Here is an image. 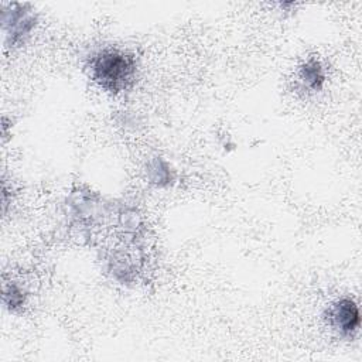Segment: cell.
Returning <instances> with one entry per match:
<instances>
[{"label":"cell","instance_id":"obj_1","mask_svg":"<svg viewBox=\"0 0 362 362\" xmlns=\"http://www.w3.org/2000/svg\"><path fill=\"white\" fill-rule=\"evenodd\" d=\"M89 78L103 90L113 95L130 89L136 81V57L119 48H102L88 58Z\"/></svg>","mask_w":362,"mask_h":362},{"label":"cell","instance_id":"obj_2","mask_svg":"<svg viewBox=\"0 0 362 362\" xmlns=\"http://www.w3.org/2000/svg\"><path fill=\"white\" fill-rule=\"evenodd\" d=\"M324 318L329 328L344 338H352L361 325L359 308L351 298H339L334 301L327 308Z\"/></svg>","mask_w":362,"mask_h":362},{"label":"cell","instance_id":"obj_3","mask_svg":"<svg viewBox=\"0 0 362 362\" xmlns=\"http://www.w3.org/2000/svg\"><path fill=\"white\" fill-rule=\"evenodd\" d=\"M37 17L30 13L28 4H10V8H3V27L10 45H18L24 42V38L30 35L35 27Z\"/></svg>","mask_w":362,"mask_h":362},{"label":"cell","instance_id":"obj_4","mask_svg":"<svg viewBox=\"0 0 362 362\" xmlns=\"http://www.w3.org/2000/svg\"><path fill=\"white\" fill-rule=\"evenodd\" d=\"M298 82L301 89L307 92H318L325 82L324 66L320 59L311 57L298 69Z\"/></svg>","mask_w":362,"mask_h":362},{"label":"cell","instance_id":"obj_5","mask_svg":"<svg viewBox=\"0 0 362 362\" xmlns=\"http://www.w3.org/2000/svg\"><path fill=\"white\" fill-rule=\"evenodd\" d=\"M147 174H148L150 181L158 187L168 185L173 180L170 165L165 161H163L161 158H156L148 164Z\"/></svg>","mask_w":362,"mask_h":362},{"label":"cell","instance_id":"obj_6","mask_svg":"<svg viewBox=\"0 0 362 362\" xmlns=\"http://www.w3.org/2000/svg\"><path fill=\"white\" fill-rule=\"evenodd\" d=\"M3 300H4L6 307L10 311H16V310H18V308H21L24 305L25 294H24V291L17 284L11 283V284L4 287Z\"/></svg>","mask_w":362,"mask_h":362}]
</instances>
